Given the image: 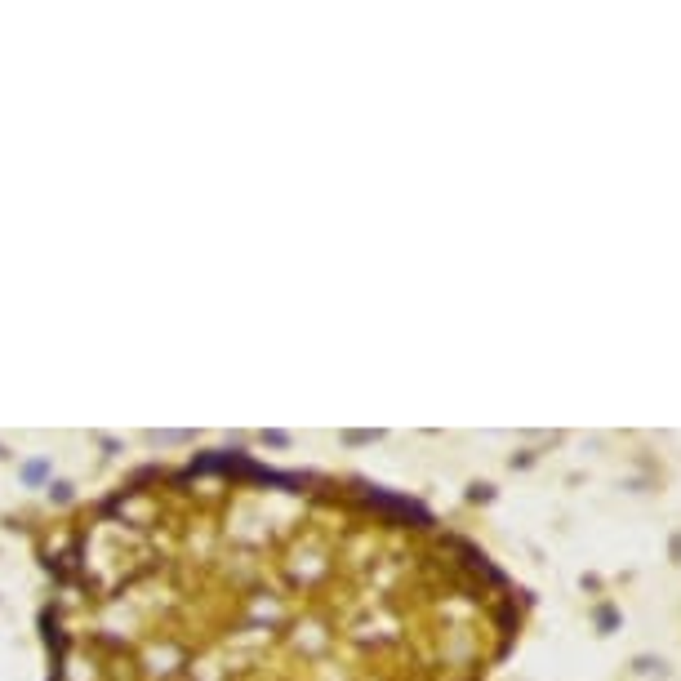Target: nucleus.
I'll use <instances>...</instances> for the list:
<instances>
[{
    "label": "nucleus",
    "instance_id": "nucleus-1",
    "mask_svg": "<svg viewBox=\"0 0 681 681\" xmlns=\"http://www.w3.org/2000/svg\"><path fill=\"white\" fill-rule=\"evenodd\" d=\"M490 637L432 530L241 459L129 481L54 556L50 681H468Z\"/></svg>",
    "mask_w": 681,
    "mask_h": 681
}]
</instances>
